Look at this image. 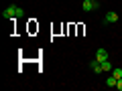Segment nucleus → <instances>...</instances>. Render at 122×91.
I'll return each instance as SVG.
<instances>
[{"instance_id": "4", "label": "nucleus", "mask_w": 122, "mask_h": 91, "mask_svg": "<svg viewBox=\"0 0 122 91\" xmlns=\"http://www.w3.org/2000/svg\"><path fill=\"white\" fill-rule=\"evenodd\" d=\"M96 61H108V51H106V49H98L96 51Z\"/></svg>"}, {"instance_id": "9", "label": "nucleus", "mask_w": 122, "mask_h": 91, "mask_svg": "<svg viewBox=\"0 0 122 91\" xmlns=\"http://www.w3.org/2000/svg\"><path fill=\"white\" fill-rule=\"evenodd\" d=\"M116 89H118V91H122V79H118V83H116Z\"/></svg>"}, {"instance_id": "7", "label": "nucleus", "mask_w": 122, "mask_h": 91, "mask_svg": "<svg viewBox=\"0 0 122 91\" xmlns=\"http://www.w3.org/2000/svg\"><path fill=\"white\" fill-rule=\"evenodd\" d=\"M102 69H104V73H106V71H112L114 67H112V63H110V61H102Z\"/></svg>"}, {"instance_id": "2", "label": "nucleus", "mask_w": 122, "mask_h": 91, "mask_svg": "<svg viewBox=\"0 0 122 91\" xmlns=\"http://www.w3.org/2000/svg\"><path fill=\"white\" fill-rule=\"evenodd\" d=\"M83 4H81V8H83V12H92V10H96L98 6V2H92V0H81Z\"/></svg>"}, {"instance_id": "3", "label": "nucleus", "mask_w": 122, "mask_h": 91, "mask_svg": "<svg viewBox=\"0 0 122 91\" xmlns=\"http://www.w3.org/2000/svg\"><path fill=\"white\" fill-rule=\"evenodd\" d=\"M116 20H118V12H114V10H110V12L106 14V18H104L106 24H114Z\"/></svg>"}, {"instance_id": "8", "label": "nucleus", "mask_w": 122, "mask_h": 91, "mask_svg": "<svg viewBox=\"0 0 122 91\" xmlns=\"http://www.w3.org/2000/svg\"><path fill=\"white\" fill-rule=\"evenodd\" d=\"M110 73H112V75H114L116 79H122V69H112Z\"/></svg>"}, {"instance_id": "10", "label": "nucleus", "mask_w": 122, "mask_h": 91, "mask_svg": "<svg viewBox=\"0 0 122 91\" xmlns=\"http://www.w3.org/2000/svg\"><path fill=\"white\" fill-rule=\"evenodd\" d=\"M92 2H98V0H92Z\"/></svg>"}, {"instance_id": "1", "label": "nucleus", "mask_w": 122, "mask_h": 91, "mask_svg": "<svg viewBox=\"0 0 122 91\" xmlns=\"http://www.w3.org/2000/svg\"><path fill=\"white\" fill-rule=\"evenodd\" d=\"M2 16L10 18V20H12V18H22V16H25V10H22L20 6H16V4H10L8 8L2 10Z\"/></svg>"}, {"instance_id": "6", "label": "nucleus", "mask_w": 122, "mask_h": 91, "mask_svg": "<svg viewBox=\"0 0 122 91\" xmlns=\"http://www.w3.org/2000/svg\"><path fill=\"white\" fill-rule=\"evenodd\" d=\"M116 83H118V79L114 77V75H110V77L106 79V87H116Z\"/></svg>"}, {"instance_id": "5", "label": "nucleus", "mask_w": 122, "mask_h": 91, "mask_svg": "<svg viewBox=\"0 0 122 91\" xmlns=\"http://www.w3.org/2000/svg\"><path fill=\"white\" fill-rule=\"evenodd\" d=\"M90 67H92V69H94V73H96V75L104 73V69H102V63H100V61H96V59H94V61H92V63H90Z\"/></svg>"}]
</instances>
